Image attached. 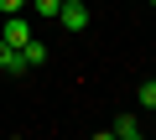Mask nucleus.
I'll return each instance as SVG.
<instances>
[{
    "mask_svg": "<svg viewBox=\"0 0 156 140\" xmlns=\"http://www.w3.org/2000/svg\"><path fill=\"white\" fill-rule=\"evenodd\" d=\"M57 26L62 31H83L89 26V0H62L57 5Z\"/></svg>",
    "mask_w": 156,
    "mask_h": 140,
    "instance_id": "1",
    "label": "nucleus"
},
{
    "mask_svg": "<svg viewBox=\"0 0 156 140\" xmlns=\"http://www.w3.org/2000/svg\"><path fill=\"white\" fill-rule=\"evenodd\" d=\"M0 42H11V47H26V42H31V26H26V11H21V16H5V31H0Z\"/></svg>",
    "mask_w": 156,
    "mask_h": 140,
    "instance_id": "2",
    "label": "nucleus"
},
{
    "mask_svg": "<svg viewBox=\"0 0 156 140\" xmlns=\"http://www.w3.org/2000/svg\"><path fill=\"white\" fill-rule=\"evenodd\" d=\"M135 135H140L135 114H115V125H109V140H135Z\"/></svg>",
    "mask_w": 156,
    "mask_h": 140,
    "instance_id": "3",
    "label": "nucleus"
},
{
    "mask_svg": "<svg viewBox=\"0 0 156 140\" xmlns=\"http://www.w3.org/2000/svg\"><path fill=\"white\" fill-rule=\"evenodd\" d=\"M21 57H26L31 67H42V62H47V42H37V36H31V42L21 47Z\"/></svg>",
    "mask_w": 156,
    "mask_h": 140,
    "instance_id": "4",
    "label": "nucleus"
},
{
    "mask_svg": "<svg viewBox=\"0 0 156 140\" xmlns=\"http://www.w3.org/2000/svg\"><path fill=\"white\" fill-rule=\"evenodd\" d=\"M57 5H62V0H31V11H37L42 21H57Z\"/></svg>",
    "mask_w": 156,
    "mask_h": 140,
    "instance_id": "5",
    "label": "nucleus"
},
{
    "mask_svg": "<svg viewBox=\"0 0 156 140\" xmlns=\"http://www.w3.org/2000/svg\"><path fill=\"white\" fill-rule=\"evenodd\" d=\"M135 99H140V104H146V109H156V78H146V83H140V88H135Z\"/></svg>",
    "mask_w": 156,
    "mask_h": 140,
    "instance_id": "6",
    "label": "nucleus"
},
{
    "mask_svg": "<svg viewBox=\"0 0 156 140\" xmlns=\"http://www.w3.org/2000/svg\"><path fill=\"white\" fill-rule=\"evenodd\" d=\"M26 5H31V0H0V11H5V16H21Z\"/></svg>",
    "mask_w": 156,
    "mask_h": 140,
    "instance_id": "7",
    "label": "nucleus"
},
{
    "mask_svg": "<svg viewBox=\"0 0 156 140\" xmlns=\"http://www.w3.org/2000/svg\"><path fill=\"white\" fill-rule=\"evenodd\" d=\"M11 52H16L11 42H0V67H5V62H11Z\"/></svg>",
    "mask_w": 156,
    "mask_h": 140,
    "instance_id": "8",
    "label": "nucleus"
},
{
    "mask_svg": "<svg viewBox=\"0 0 156 140\" xmlns=\"http://www.w3.org/2000/svg\"><path fill=\"white\" fill-rule=\"evenodd\" d=\"M146 5H151V11H156V0H146Z\"/></svg>",
    "mask_w": 156,
    "mask_h": 140,
    "instance_id": "9",
    "label": "nucleus"
}]
</instances>
